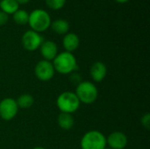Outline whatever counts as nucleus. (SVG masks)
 I'll use <instances>...</instances> for the list:
<instances>
[{"label": "nucleus", "instance_id": "1", "mask_svg": "<svg viewBox=\"0 0 150 149\" xmlns=\"http://www.w3.org/2000/svg\"><path fill=\"white\" fill-rule=\"evenodd\" d=\"M53 66L55 72L62 75H69L78 69V65L75 55L69 52H62L53 60Z\"/></svg>", "mask_w": 150, "mask_h": 149}, {"label": "nucleus", "instance_id": "2", "mask_svg": "<svg viewBox=\"0 0 150 149\" xmlns=\"http://www.w3.org/2000/svg\"><path fill=\"white\" fill-rule=\"evenodd\" d=\"M51 17L44 9H35L29 13L28 25L31 30L37 32L47 31L51 25Z\"/></svg>", "mask_w": 150, "mask_h": 149}, {"label": "nucleus", "instance_id": "3", "mask_svg": "<svg viewBox=\"0 0 150 149\" xmlns=\"http://www.w3.org/2000/svg\"><path fill=\"white\" fill-rule=\"evenodd\" d=\"M79 99L80 103H83L86 105L93 104L98 96V91L97 87L91 82H81L78 85H76V93Z\"/></svg>", "mask_w": 150, "mask_h": 149}, {"label": "nucleus", "instance_id": "4", "mask_svg": "<svg viewBox=\"0 0 150 149\" xmlns=\"http://www.w3.org/2000/svg\"><path fill=\"white\" fill-rule=\"evenodd\" d=\"M56 105L61 112L74 113L80 107V101L76 95L71 91H65L60 94L56 99Z\"/></svg>", "mask_w": 150, "mask_h": 149}, {"label": "nucleus", "instance_id": "5", "mask_svg": "<svg viewBox=\"0 0 150 149\" xmlns=\"http://www.w3.org/2000/svg\"><path fill=\"white\" fill-rule=\"evenodd\" d=\"M82 149H105L106 148V138L98 131L87 132L81 140Z\"/></svg>", "mask_w": 150, "mask_h": 149}, {"label": "nucleus", "instance_id": "6", "mask_svg": "<svg viewBox=\"0 0 150 149\" xmlns=\"http://www.w3.org/2000/svg\"><path fill=\"white\" fill-rule=\"evenodd\" d=\"M44 41L43 37L40 33L34 32L33 30L26 31L21 38V43L23 47L30 52H33L40 48V45Z\"/></svg>", "mask_w": 150, "mask_h": 149}, {"label": "nucleus", "instance_id": "7", "mask_svg": "<svg viewBox=\"0 0 150 149\" xmlns=\"http://www.w3.org/2000/svg\"><path fill=\"white\" fill-rule=\"evenodd\" d=\"M18 112V106L15 99L7 97L0 102V118L3 120L10 121L13 119Z\"/></svg>", "mask_w": 150, "mask_h": 149}, {"label": "nucleus", "instance_id": "8", "mask_svg": "<svg viewBox=\"0 0 150 149\" xmlns=\"http://www.w3.org/2000/svg\"><path fill=\"white\" fill-rule=\"evenodd\" d=\"M55 70L51 61L42 60L39 61L34 68V74L36 77L42 82L50 81L54 76Z\"/></svg>", "mask_w": 150, "mask_h": 149}, {"label": "nucleus", "instance_id": "9", "mask_svg": "<svg viewBox=\"0 0 150 149\" xmlns=\"http://www.w3.org/2000/svg\"><path fill=\"white\" fill-rule=\"evenodd\" d=\"M106 145L110 148L124 149L127 145V137L122 132H113L106 138Z\"/></svg>", "mask_w": 150, "mask_h": 149}, {"label": "nucleus", "instance_id": "10", "mask_svg": "<svg viewBox=\"0 0 150 149\" xmlns=\"http://www.w3.org/2000/svg\"><path fill=\"white\" fill-rule=\"evenodd\" d=\"M40 54L44 60L51 61L58 54L57 45L52 40H44L40 47Z\"/></svg>", "mask_w": 150, "mask_h": 149}, {"label": "nucleus", "instance_id": "11", "mask_svg": "<svg viewBox=\"0 0 150 149\" xmlns=\"http://www.w3.org/2000/svg\"><path fill=\"white\" fill-rule=\"evenodd\" d=\"M90 73H91V78L95 82L99 83V82H102L105 78L107 75V68L105 64L103 63L102 61H97L92 64Z\"/></svg>", "mask_w": 150, "mask_h": 149}, {"label": "nucleus", "instance_id": "12", "mask_svg": "<svg viewBox=\"0 0 150 149\" xmlns=\"http://www.w3.org/2000/svg\"><path fill=\"white\" fill-rule=\"evenodd\" d=\"M62 45L66 52L72 53L78 48L80 45V39L77 34L74 32H68L63 37Z\"/></svg>", "mask_w": 150, "mask_h": 149}, {"label": "nucleus", "instance_id": "13", "mask_svg": "<svg viewBox=\"0 0 150 149\" xmlns=\"http://www.w3.org/2000/svg\"><path fill=\"white\" fill-rule=\"evenodd\" d=\"M57 122L59 126L63 130H70L75 124V120L72 114L65 112H61L59 114L57 118Z\"/></svg>", "mask_w": 150, "mask_h": 149}, {"label": "nucleus", "instance_id": "14", "mask_svg": "<svg viewBox=\"0 0 150 149\" xmlns=\"http://www.w3.org/2000/svg\"><path fill=\"white\" fill-rule=\"evenodd\" d=\"M50 26L52 27L53 31L55 33L61 34V35H65L66 33H68V32L69 30V22L63 18H58V19L54 20L51 23Z\"/></svg>", "mask_w": 150, "mask_h": 149}, {"label": "nucleus", "instance_id": "15", "mask_svg": "<svg viewBox=\"0 0 150 149\" xmlns=\"http://www.w3.org/2000/svg\"><path fill=\"white\" fill-rule=\"evenodd\" d=\"M19 9V4L15 0H1L0 11H4L7 15H12Z\"/></svg>", "mask_w": 150, "mask_h": 149}, {"label": "nucleus", "instance_id": "16", "mask_svg": "<svg viewBox=\"0 0 150 149\" xmlns=\"http://www.w3.org/2000/svg\"><path fill=\"white\" fill-rule=\"evenodd\" d=\"M16 102H17L18 108L28 109L33 105L34 99H33V97L31 96L30 94H22L18 97Z\"/></svg>", "mask_w": 150, "mask_h": 149}, {"label": "nucleus", "instance_id": "17", "mask_svg": "<svg viewBox=\"0 0 150 149\" xmlns=\"http://www.w3.org/2000/svg\"><path fill=\"white\" fill-rule=\"evenodd\" d=\"M28 18H29V13L25 10L18 9L16 12L12 14L13 21L19 25H24L28 24Z\"/></svg>", "mask_w": 150, "mask_h": 149}, {"label": "nucleus", "instance_id": "18", "mask_svg": "<svg viewBox=\"0 0 150 149\" xmlns=\"http://www.w3.org/2000/svg\"><path fill=\"white\" fill-rule=\"evenodd\" d=\"M45 2L47 6L53 11L61 10L66 4V0H45Z\"/></svg>", "mask_w": 150, "mask_h": 149}, {"label": "nucleus", "instance_id": "19", "mask_svg": "<svg viewBox=\"0 0 150 149\" xmlns=\"http://www.w3.org/2000/svg\"><path fill=\"white\" fill-rule=\"evenodd\" d=\"M142 125L146 128V129H149L150 126V116L149 113H146L141 119Z\"/></svg>", "mask_w": 150, "mask_h": 149}, {"label": "nucleus", "instance_id": "20", "mask_svg": "<svg viewBox=\"0 0 150 149\" xmlns=\"http://www.w3.org/2000/svg\"><path fill=\"white\" fill-rule=\"evenodd\" d=\"M8 20H9V15L0 11V26L4 25L8 22Z\"/></svg>", "mask_w": 150, "mask_h": 149}, {"label": "nucleus", "instance_id": "21", "mask_svg": "<svg viewBox=\"0 0 150 149\" xmlns=\"http://www.w3.org/2000/svg\"><path fill=\"white\" fill-rule=\"evenodd\" d=\"M70 80L74 83H76V85H78L82 81V79H81V76H79L77 73H76V72H73V73H71V76H70Z\"/></svg>", "mask_w": 150, "mask_h": 149}, {"label": "nucleus", "instance_id": "22", "mask_svg": "<svg viewBox=\"0 0 150 149\" xmlns=\"http://www.w3.org/2000/svg\"><path fill=\"white\" fill-rule=\"evenodd\" d=\"M18 4H27L30 0H15Z\"/></svg>", "mask_w": 150, "mask_h": 149}, {"label": "nucleus", "instance_id": "23", "mask_svg": "<svg viewBox=\"0 0 150 149\" xmlns=\"http://www.w3.org/2000/svg\"><path fill=\"white\" fill-rule=\"evenodd\" d=\"M115 1L120 3V4H125V3H127L129 0H115Z\"/></svg>", "mask_w": 150, "mask_h": 149}, {"label": "nucleus", "instance_id": "24", "mask_svg": "<svg viewBox=\"0 0 150 149\" xmlns=\"http://www.w3.org/2000/svg\"><path fill=\"white\" fill-rule=\"evenodd\" d=\"M33 149H46L45 148H42V147H36V148H34Z\"/></svg>", "mask_w": 150, "mask_h": 149}, {"label": "nucleus", "instance_id": "25", "mask_svg": "<svg viewBox=\"0 0 150 149\" xmlns=\"http://www.w3.org/2000/svg\"><path fill=\"white\" fill-rule=\"evenodd\" d=\"M105 149H112V148H105Z\"/></svg>", "mask_w": 150, "mask_h": 149}, {"label": "nucleus", "instance_id": "26", "mask_svg": "<svg viewBox=\"0 0 150 149\" xmlns=\"http://www.w3.org/2000/svg\"><path fill=\"white\" fill-rule=\"evenodd\" d=\"M0 1H1V0H0Z\"/></svg>", "mask_w": 150, "mask_h": 149}]
</instances>
